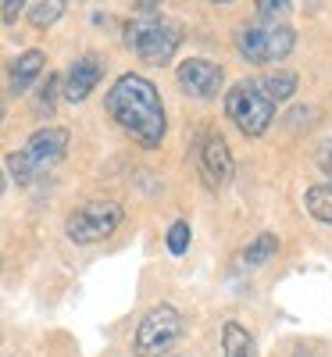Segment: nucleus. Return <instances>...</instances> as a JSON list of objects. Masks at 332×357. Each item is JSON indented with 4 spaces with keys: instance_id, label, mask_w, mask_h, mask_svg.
<instances>
[{
    "instance_id": "8",
    "label": "nucleus",
    "mask_w": 332,
    "mask_h": 357,
    "mask_svg": "<svg viewBox=\"0 0 332 357\" xmlns=\"http://www.w3.org/2000/svg\"><path fill=\"white\" fill-rule=\"evenodd\" d=\"M193 158H197V172L204 175V183L211 190L229 186L236 165H232V151H229V143H225L222 132H215V129L200 132L197 143H193Z\"/></svg>"
},
{
    "instance_id": "1",
    "label": "nucleus",
    "mask_w": 332,
    "mask_h": 357,
    "mask_svg": "<svg viewBox=\"0 0 332 357\" xmlns=\"http://www.w3.org/2000/svg\"><path fill=\"white\" fill-rule=\"evenodd\" d=\"M104 107L111 114V122L122 132H129L139 146H146V151H158L161 146V139L168 132V114H165L158 86L146 75H136V72L118 75L104 97Z\"/></svg>"
},
{
    "instance_id": "5",
    "label": "nucleus",
    "mask_w": 332,
    "mask_h": 357,
    "mask_svg": "<svg viewBox=\"0 0 332 357\" xmlns=\"http://www.w3.org/2000/svg\"><path fill=\"white\" fill-rule=\"evenodd\" d=\"M225 114L243 136H264L276 122V104L261 93L257 79H243L225 93Z\"/></svg>"
},
{
    "instance_id": "15",
    "label": "nucleus",
    "mask_w": 332,
    "mask_h": 357,
    "mask_svg": "<svg viewBox=\"0 0 332 357\" xmlns=\"http://www.w3.org/2000/svg\"><path fill=\"white\" fill-rule=\"evenodd\" d=\"M304 207H308V215L322 225H332V178L329 183H315L308 186L304 193Z\"/></svg>"
},
{
    "instance_id": "4",
    "label": "nucleus",
    "mask_w": 332,
    "mask_h": 357,
    "mask_svg": "<svg viewBox=\"0 0 332 357\" xmlns=\"http://www.w3.org/2000/svg\"><path fill=\"white\" fill-rule=\"evenodd\" d=\"M236 47L250 65H276L293 54L296 33L286 22H254L236 33Z\"/></svg>"
},
{
    "instance_id": "7",
    "label": "nucleus",
    "mask_w": 332,
    "mask_h": 357,
    "mask_svg": "<svg viewBox=\"0 0 332 357\" xmlns=\"http://www.w3.org/2000/svg\"><path fill=\"white\" fill-rule=\"evenodd\" d=\"M179 336H183V314L172 304H158L139 318L136 336H133V354L136 357H165L179 343Z\"/></svg>"
},
{
    "instance_id": "18",
    "label": "nucleus",
    "mask_w": 332,
    "mask_h": 357,
    "mask_svg": "<svg viewBox=\"0 0 332 357\" xmlns=\"http://www.w3.org/2000/svg\"><path fill=\"white\" fill-rule=\"evenodd\" d=\"M257 15H261V22H276V18H282V15H289V0H257Z\"/></svg>"
},
{
    "instance_id": "12",
    "label": "nucleus",
    "mask_w": 332,
    "mask_h": 357,
    "mask_svg": "<svg viewBox=\"0 0 332 357\" xmlns=\"http://www.w3.org/2000/svg\"><path fill=\"white\" fill-rule=\"evenodd\" d=\"M279 247H282V243H279L276 232H261V236H254V240L243 247V254H239V264H243V268H264V264L276 261Z\"/></svg>"
},
{
    "instance_id": "13",
    "label": "nucleus",
    "mask_w": 332,
    "mask_h": 357,
    "mask_svg": "<svg viewBox=\"0 0 332 357\" xmlns=\"http://www.w3.org/2000/svg\"><path fill=\"white\" fill-rule=\"evenodd\" d=\"M222 350H225V357H257V340L247 333V325L229 318L222 325Z\"/></svg>"
},
{
    "instance_id": "11",
    "label": "nucleus",
    "mask_w": 332,
    "mask_h": 357,
    "mask_svg": "<svg viewBox=\"0 0 332 357\" xmlns=\"http://www.w3.org/2000/svg\"><path fill=\"white\" fill-rule=\"evenodd\" d=\"M43 65H47V54H43L40 47L18 54L15 61H11V68H8V89H11L15 97L29 93V89H33V82L43 75Z\"/></svg>"
},
{
    "instance_id": "23",
    "label": "nucleus",
    "mask_w": 332,
    "mask_h": 357,
    "mask_svg": "<svg viewBox=\"0 0 332 357\" xmlns=\"http://www.w3.org/2000/svg\"><path fill=\"white\" fill-rule=\"evenodd\" d=\"M4 190H8V175L0 172V197H4Z\"/></svg>"
},
{
    "instance_id": "19",
    "label": "nucleus",
    "mask_w": 332,
    "mask_h": 357,
    "mask_svg": "<svg viewBox=\"0 0 332 357\" xmlns=\"http://www.w3.org/2000/svg\"><path fill=\"white\" fill-rule=\"evenodd\" d=\"M57 86H61V75H47V82H43V89H40V111H50L54 107V100H57Z\"/></svg>"
},
{
    "instance_id": "2",
    "label": "nucleus",
    "mask_w": 332,
    "mask_h": 357,
    "mask_svg": "<svg viewBox=\"0 0 332 357\" xmlns=\"http://www.w3.org/2000/svg\"><path fill=\"white\" fill-rule=\"evenodd\" d=\"M68 143H72V132L65 126H43L29 136L18 151L8 154V172L18 186H29L36 183L40 175H47L50 168H57L68 154Z\"/></svg>"
},
{
    "instance_id": "22",
    "label": "nucleus",
    "mask_w": 332,
    "mask_h": 357,
    "mask_svg": "<svg viewBox=\"0 0 332 357\" xmlns=\"http://www.w3.org/2000/svg\"><path fill=\"white\" fill-rule=\"evenodd\" d=\"M322 172L332 178V151H329V154H322Z\"/></svg>"
},
{
    "instance_id": "6",
    "label": "nucleus",
    "mask_w": 332,
    "mask_h": 357,
    "mask_svg": "<svg viewBox=\"0 0 332 357\" xmlns=\"http://www.w3.org/2000/svg\"><path fill=\"white\" fill-rule=\"evenodd\" d=\"M126 211L118 200H89L82 207L68 215L65 222V236L75 247H89V243H100L107 236H114V229L122 225Z\"/></svg>"
},
{
    "instance_id": "17",
    "label": "nucleus",
    "mask_w": 332,
    "mask_h": 357,
    "mask_svg": "<svg viewBox=\"0 0 332 357\" xmlns=\"http://www.w3.org/2000/svg\"><path fill=\"white\" fill-rule=\"evenodd\" d=\"M190 236H193V229H190V222H172L168 225V236H165V243H168V250L175 254V257H183L186 250H190Z\"/></svg>"
},
{
    "instance_id": "14",
    "label": "nucleus",
    "mask_w": 332,
    "mask_h": 357,
    "mask_svg": "<svg viewBox=\"0 0 332 357\" xmlns=\"http://www.w3.org/2000/svg\"><path fill=\"white\" fill-rule=\"evenodd\" d=\"M296 72H286V68H276V72H268V75H261L257 79V86H261V93L271 100V104H282V100H289L293 93H296Z\"/></svg>"
},
{
    "instance_id": "3",
    "label": "nucleus",
    "mask_w": 332,
    "mask_h": 357,
    "mask_svg": "<svg viewBox=\"0 0 332 357\" xmlns=\"http://www.w3.org/2000/svg\"><path fill=\"white\" fill-rule=\"evenodd\" d=\"M179 43H183V29L172 25L165 15H136L126 25V47L146 65H168Z\"/></svg>"
},
{
    "instance_id": "21",
    "label": "nucleus",
    "mask_w": 332,
    "mask_h": 357,
    "mask_svg": "<svg viewBox=\"0 0 332 357\" xmlns=\"http://www.w3.org/2000/svg\"><path fill=\"white\" fill-rule=\"evenodd\" d=\"M293 357H322V354H318L315 347H296V350H293Z\"/></svg>"
},
{
    "instance_id": "16",
    "label": "nucleus",
    "mask_w": 332,
    "mask_h": 357,
    "mask_svg": "<svg viewBox=\"0 0 332 357\" xmlns=\"http://www.w3.org/2000/svg\"><path fill=\"white\" fill-rule=\"evenodd\" d=\"M65 0H40V4H25V15H29V22H33L36 29H47V25H54L57 18L65 15Z\"/></svg>"
},
{
    "instance_id": "20",
    "label": "nucleus",
    "mask_w": 332,
    "mask_h": 357,
    "mask_svg": "<svg viewBox=\"0 0 332 357\" xmlns=\"http://www.w3.org/2000/svg\"><path fill=\"white\" fill-rule=\"evenodd\" d=\"M0 8H4V11H0V15H4V22H15L25 11V0H8V4H0Z\"/></svg>"
},
{
    "instance_id": "10",
    "label": "nucleus",
    "mask_w": 332,
    "mask_h": 357,
    "mask_svg": "<svg viewBox=\"0 0 332 357\" xmlns=\"http://www.w3.org/2000/svg\"><path fill=\"white\" fill-rule=\"evenodd\" d=\"M100 75H104V61H100V57L97 54H82L79 61L68 68V75H65V100L68 104H82L97 89Z\"/></svg>"
},
{
    "instance_id": "9",
    "label": "nucleus",
    "mask_w": 332,
    "mask_h": 357,
    "mask_svg": "<svg viewBox=\"0 0 332 357\" xmlns=\"http://www.w3.org/2000/svg\"><path fill=\"white\" fill-rule=\"evenodd\" d=\"M175 79L183 86V93L197 100H215L225 86V68L218 61H207V57H190L175 68Z\"/></svg>"
},
{
    "instance_id": "24",
    "label": "nucleus",
    "mask_w": 332,
    "mask_h": 357,
    "mask_svg": "<svg viewBox=\"0 0 332 357\" xmlns=\"http://www.w3.org/2000/svg\"><path fill=\"white\" fill-rule=\"evenodd\" d=\"M0 122H4V100H0Z\"/></svg>"
}]
</instances>
